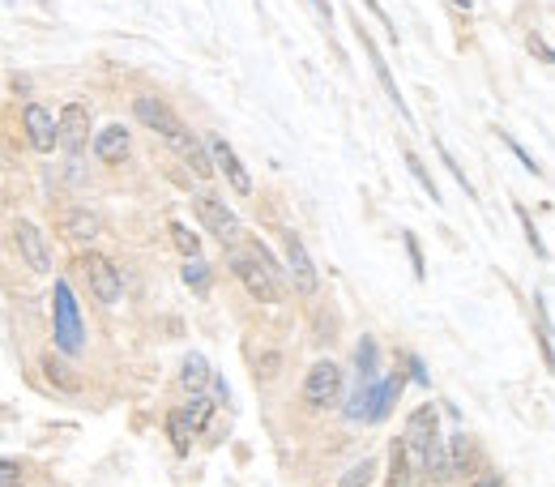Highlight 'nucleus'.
Listing matches in <instances>:
<instances>
[{
  "label": "nucleus",
  "instance_id": "1",
  "mask_svg": "<svg viewBox=\"0 0 555 487\" xmlns=\"http://www.w3.org/2000/svg\"><path fill=\"white\" fill-rule=\"evenodd\" d=\"M227 265H231V274L240 278V287L252 295V300H261V304H282L287 300V274L278 270V261L265 253V248L257 240H235L227 244Z\"/></svg>",
  "mask_w": 555,
  "mask_h": 487
},
{
  "label": "nucleus",
  "instance_id": "2",
  "mask_svg": "<svg viewBox=\"0 0 555 487\" xmlns=\"http://www.w3.org/2000/svg\"><path fill=\"white\" fill-rule=\"evenodd\" d=\"M52 338H56V351L69 359L86 351V325H82V312H77V300L65 278H56V287H52Z\"/></svg>",
  "mask_w": 555,
  "mask_h": 487
},
{
  "label": "nucleus",
  "instance_id": "3",
  "mask_svg": "<svg viewBox=\"0 0 555 487\" xmlns=\"http://www.w3.org/2000/svg\"><path fill=\"white\" fill-rule=\"evenodd\" d=\"M133 116H137L141 124H146V129H154V133L163 137L176 154L188 146V141H193V133L184 129V120H180L176 112H171V107H167L163 99H137V103H133Z\"/></svg>",
  "mask_w": 555,
  "mask_h": 487
},
{
  "label": "nucleus",
  "instance_id": "4",
  "mask_svg": "<svg viewBox=\"0 0 555 487\" xmlns=\"http://www.w3.org/2000/svg\"><path fill=\"white\" fill-rule=\"evenodd\" d=\"M436 406H419L406 423V436H402V453H406V475L410 479H423V449L436 441Z\"/></svg>",
  "mask_w": 555,
  "mask_h": 487
},
{
  "label": "nucleus",
  "instance_id": "5",
  "mask_svg": "<svg viewBox=\"0 0 555 487\" xmlns=\"http://www.w3.org/2000/svg\"><path fill=\"white\" fill-rule=\"evenodd\" d=\"M338 398H342V368L333 359H316L304 376V402L312 411H329Z\"/></svg>",
  "mask_w": 555,
  "mask_h": 487
},
{
  "label": "nucleus",
  "instance_id": "6",
  "mask_svg": "<svg viewBox=\"0 0 555 487\" xmlns=\"http://www.w3.org/2000/svg\"><path fill=\"white\" fill-rule=\"evenodd\" d=\"M82 274H86V287L99 304H116L124 295V278L103 253H82Z\"/></svg>",
  "mask_w": 555,
  "mask_h": 487
},
{
  "label": "nucleus",
  "instance_id": "7",
  "mask_svg": "<svg viewBox=\"0 0 555 487\" xmlns=\"http://www.w3.org/2000/svg\"><path fill=\"white\" fill-rule=\"evenodd\" d=\"M201 141H205V150H210L214 171H222V176H227V184L235 188V193L248 197V193H252V176H248V167L240 163V154L231 150V141L222 137V133H210V137H201Z\"/></svg>",
  "mask_w": 555,
  "mask_h": 487
},
{
  "label": "nucleus",
  "instance_id": "8",
  "mask_svg": "<svg viewBox=\"0 0 555 487\" xmlns=\"http://www.w3.org/2000/svg\"><path fill=\"white\" fill-rule=\"evenodd\" d=\"M13 244H18L22 261H26L35 274H47V270H52V248H47V235H43L35 223H30V218H18V223H13Z\"/></svg>",
  "mask_w": 555,
  "mask_h": 487
},
{
  "label": "nucleus",
  "instance_id": "9",
  "mask_svg": "<svg viewBox=\"0 0 555 487\" xmlns=\"http://www.w3.org/2000/svg\"><path fill=\"white\" fill-rule=\"evenodd\" d=\"M86 141H90V107L69 103L65 112L56 116V146L77 154V150H86Z\"/></svg>",
  "mask_w": 555,
  "mask_h": 487
},
{
  "label": "nucleus",
  "instance_id": "10",
  "mask_svg": "<svg viewBox=\"0 0 555 487\" xmlns=\"http://www.w3.org/2000/svg\"><path fill=\"white\" fill-rule=\"evenodd\" d=\"M193 206H197V218H201V223L222 240V248L240 240V218H235V210H227V206H222V201H214V197H197Z\"/></svg>",
  "mask_w": 555,
  "mask_h": 487
},
{
  "label": "nucleus",
  "instance_id": "11",
  "mask_svg": "<svg viewBox=\"0 0 555 487\" xmlns=\"http://www.w3.org/2000/svg\"><path fill=\"white\" fill-rule=\"evenodd\" d=\"M282 244H287V274H291V282H295V291H299V295H316L321 278H316V265H312V257H308L304 240H299V235H287Z\"/></svg>",
  "mask_w": 555,
  "mask_h": 487
},
{
  "label": "nucleus",
  "instance_id": "12",
  "mask_svg": "<svg viewBox=\"0 0 555 487\" xmlns=\"http://www.w3.org/2000/svg\"><path fill=\"white\" fill-rule=\"evenodd\" d=\"M22 129H26L30 146H35L39 154H52L56 150V116L47 112L43 103H26L22 107Z\"/></svg>",
  "mask_w": 555,
  "mask_h": 487
},
{
  "label": "nucleus",
  "instance_id": "13",
  "mask_svg": "<svg viewBox=\"0 0 555 487\" xmlns=\"http://www.w3.org/2000/svg\"><path fill=\"white\" fill-rule=\"evenodd\" d=\"M129 129L124 124H107V129L94 137V159L107 163V167H120L124 159H129Z\"/></svg>",
  "mask_w": 555,
  "mask_h": 487
},
{
  "label": "nucleus",
  "instance_id": "14",
  "mask_svg": "<svg viewBox=\"0 0 555 487\" xmlns=\"http://www.w3.org/2000/svg\"><path fill=\"white\" fill-rule=\"evenodd\" d=\"M99 227H103V218H99V210H90V206H73L65 214V235L77 240V244H90L94 235H99Z\"/></svg>",
  "mask_w": 555,
  "mask_h": 487
},
{
  "label": "nucleus",
  "instance_id": "15",
  "mask_svg": "<svg viewBox=\"0 0 555 487\" xmlns=\"http://www.w3.org/2000/svg\"><path fill=\"white\" fill-rule=\"evenodd\" d=\"M363 52H368V60H372V73H376V82L385 86V94L393 99V107H398V112L406 116V107H402V90H398V82H393V73H389V65H385V56L376 52V43H372V35H368V30H363Z\"/></svg>",
  "mask_w": 555,
  "mask_h": 487
},
{
  "label": "nucleus",
  "instance_id": "16",
  "mask_svg": "<svg viewBox=\"0 0 555 487\" xmlns=\"http://www.w3.org/2000/svg\"><path fill=\"white\" fill-rule=\"evenodd\" d=\"M43 376L52 381V389H60V394H77V389H82V376H77L56 351L43 355Z\"/></svg>",
  "mask_w": 555,
  "mask_h": 487
},
{
  "label": "nucleus",
  "instance_id": "17",
  "mask_svg": "<svg viewBox=\"0 0 555 487\" xmlns=\"http://www.w3.org/2000/svg\"><path fill=\"white\" fill-rule=\"evenodd\" d=\"M205 385H210V364H205V355L193 351L180 368V389L184 394H205Z\"/></svg>",
  "mask_w": 555,
  "mask_h": 487
},
{
  "label": "nucleus",
  "instance_id": "18",
  "mask_svg": "<svg viewBox=\"0 0 555 487\" xmlns=\"http://www.w3.org/2000/svg\"><path fill=\"white\" fill-rule=\"evenodd\" d=\"M402 389H406V376H402V372H393V376H385V381H380V394H376V411H372V423L389 419L393 402L402 398Z\"/></svg>",
  "mask_w": 555,
  "mask_h": 487
},
{
  "label": "nucleus",
  "instance_id": "19",
  "mask_svg": "<svg viewBox=\"0 0 555 487\" xmlns=\"http://www.w3.org/2000/svg\"><path fill=\"white\" fill-rule=\"evenodd\" d=\"M180 415H184V423H188V428H193V436H197V432H205V428H210L214 402L205 398V394H188V402L180 406Z\"/></svg>",
  "mask_w": 555,
  "mask_h": 487
},
{
  "label": "nucleus",
  "instance_id": "20",
  "mask_svg": "<svg viewBox=\"0 0 555 487\" xmlns=\"http://www.w3.org/2000/svg\"><path fill=\"white\" fill-rule=\"evenodd\" d=\"M423 475L432 479V483H449L453 479V470H449V453H444L440 441H432L423 449Z\"/></svg>",
  "mask_w": 555,
  "mask_h": 487
},
{
  "label": "nucleus",
  "instance_id": "21",
  "mask_svg": "<svg viewBox=\"0 0 555 487\" xmlns=\"http://www.w3.org/2000/svg\"><path fill=\"white\" fill-rule=\"evenodd\" d=\"M444 453H449V470H453V475H470V470H474V445H470L466 432H457Z\"/></svg>",
  "mask_w": 555,
  "mask_h": 487
},
{
  "label": "nucleus",
  "instance_id": "22",
  "mask_svg": "<svg viewBox=\"0 0 555 487\" xmlns=\"http://www.w3.org/2000/svg\"><path fill=\"white\" fill-rule=\"evenodd\" d=\"M180 159L193 167V176H201V180H210L214 176V163H210V150H205V141L201 137H193L188 146L180 150Z\"/></svg>",
  "mask_w": 555,
  "mask_h": 487
},
{
  "label": "nucleus",
  "instance_id": "23",
  "mask_svg": "<svg viewBox=\"0 0 555 487\" xmlns=\"http://www.w3.org/2000/svg\"><path fill=\"white\" fill-rule=\"evenodd\" d=\"M167 436H171V445H176V453H188V449H193V428H188V423H184L180 406L167 415Z\"/></svg>",
  "mask_w": 555,
  "mask_h": 487
},
{
  "label": "nucleus",
  "instance_id": "24",
  "mask_svg": "<svg viewBox=\"0 0 555 487\" xmlns=\"http://www.w3.org/2000/svg\"><path fill=\"white\" fill-rule=\"evenodd\" d=\"M167 235H171V244H176L188 261L201 257V240H197V231H188L184 223H171V227H167Z\"/></svg>",
  "mask_w": 555,
  "mask_h": 487
},
{
  "label": "nucleus",
  "instance_id": "25",
  "mask_svg": "<svg viewBox=\"0 0 555 487\" xmlns=\"http://www.w3.org/2000/svg\"><path fill=\"white\" fill-rule=\"evenodd\" d=\"M355 368H359L363 381L376 376V338H359L355 342Z\"/></svg>",
  "mask_w": 555,
  "mask_h": 487
},
{
  "label": "nucleus",
  "instance_id": "26",
  "mask_svg": "<svg viewBox=\"0 0 555 487\" xmlns=\"http://www.w3.org/2000/svg\"><path fill=\"white\" fill-rule=\"evenodd\" d=\"M184 282H188V287H193L197 295H201V291H210V265H205L201 257H193V261L184 265Z\"/></svg>",
  "mask_w": 555,
  "mask_h": 487
},
{
  "label": "nucleus",
  "instance_id": "27",
  "mask_svg": "<svg viewBox=\"0 0 555 487\" xmlns=\"http://www.w3.org/2000/svg\"><path fill=\"white\" fill-rule=\"evenodd\" d=\"M406 167H410V176L419 180L423 193H432V201H440V188H436V180H432V176H427V167L419 163V154H415V150H406Z\"/></svg>",
  "mask_w": 555,
  "mask_h": 487
},
{
  "label": "nucleus",
  "instance_id": "28",
  "mask_svg": "<svg viewBox=\"0 0 555 487\" xmlns=\"http://www.w3.org/2000/svg\"><path fill=\"white\" fill-rule=\"evenodd\" d=\"M372 470H376V466H372L368 458H363L359 466H351V470H346L338 487H368V483H372Z\"/></svg>",
  "mask_w": 555,
  "mask_h": 487
},
{
  "label": "nucleus",
  "instance_id": "29",
  "mask_svg": "<svg viewBox=\"0 0 555 487\" xmlns=\"http://www.w3.org/2000/svg\"><path fill=\"white\" fill-rule=\"evenodd\" d=\"M436 150H440V159H444V167H449V176H453L457 184H462V188H466V197H474V184L466 180V171H462V167H457V159H453V154H449V146H444V141H436Z\"/></svg>",
  "mask_w": 555,
  "mask_h": 487
},
{
  "label": "nucleus",
  "instance_id": "30",
  "mask_svg": "<svg viewBox=\"0 0 555 487\" xmlns=\"http://www.w3.org/2000/svg\"><path fill=\"white\" fill-rule=\"evenodd\" d=\"M517 218H521V227H526V240H530V248L538 257H547V248H543V240H538V231H534V218L526 214V210H517Z\"/></svg>",
  "mask_w": 555,
  "mask_h": 487
},
{
  "label": "nucleus",
  "instance_id": "31",
  "mask_svg": "<svg viewBox=\"0 0 555 487\" xmlns=\"http://www.w3.org/2000/svg\"><path fill=\"white\" fill-rule=\"evenodd\" d=\"M278 364H282V359H278V351H269V355L261 359V364H257V376H261V381H274V372H278Z\"/></svg>",
  "mask_w": 555,
  "mask_h": 487
},
{
  "label": "nucleus",
  "instance_id": "32",
  "mask_svg": "<svg viewBox=\"0 0 555 487\" xmlns=\"http://www.w3.org/2000/svg\"><path fill=\"white\" fill-rule=\"evenodd\" d=\"M406 253H410V265H415V278H423V253H419V240L406 231Z\"/></svg>",
  "mask_w": 555,
  "mask_h": 487
},
{
  "label": "nucleus",
  "instance_id": "33",
  "mask_svg": "<svg viewBox=\"0 0 555 487\" xmlns=\"http://www.w3.org/2000/svg\"><path fill=\"white\" fill-rule=\"evenodd\" d=\"M0 483H22V466L9 462V458H0Z\"/></svg>",
  "mask_w": 555,
  "mask_h": 487
},
{
  "label": "nucleus",
  "instance_id": "34",
  "mask_svg": "<svg viewBox=\"0 0 555 487\" xmlns=\"http://www.w3.org/2000/svg\"><path fill=\"white\" fill-rule=\"evenodd\" d=\"M363 5H368V9L376 13V18H380V22H385V30H389V35H398V26H393V22H389V13H385V5H380V0H363Z\"/></svg>",
  "mask_w": 555,
  "mask_h": 487
},
{
  "label": "nucleus",
  "instance_id": "35",
  "mask_svg": "<svg viewBox=\"0 0 555 487\" xmlns=\"http://www.w3.org/2000/svg\"><path fill=\"white\" fill-rule=\"evenodd\" d=\"M410 381H415V385H427V368H423L419 355H410Z\"/></svg>",
  "mask_w": 555,
  "mask_h": 487
},
{
  "label": "nucleus",
  "instance_id": "36",
  "mask_svg": "<svg viewBox=\"0 0 555 487\" xmlns=\"http://www.w3.org/2000/svg\"><path fill=\"white\" fill-rule=\"evenodd\" d=\"M530 52H538V60H543V65H551V47L538 39V35H530Z\"/></svg>",
  "mask_w": 555,
  "mask_h": 487
},
{
  "label": "nucleus",
  "instance_id": "37",
  "mask_svg": "<svg viewBox=\"0 0 555 487\" xmlns=\"http://www.w3.org/2000/svg\"><path fill=\"white\" fill-rule=\"evenodd\" d=\"M504 141H509V150H513V154H517V159H521V163H526V167L534 171V176H538V163L530 159V154H526V150H521V146H517V141H513V137H504Z\"/></svg>",
  "mask_w": 555,
  "mask_h": 487
},
{
  "label": "nucleus",
  "instance_id": "38",
  "mask_svg": "<svg viewBox=\"0 0 555 487\" xmlns=\"http://www.w3.org/2000/svg\"><path fill=\"white\" fill-rule=\"evenodd\" d=\"M474 487H500V475H483V479L474 483Z\"/></svg>",
  "mask_w": 555,
  "mask_h": 487
},
{
  "label": "nucleus",
  "instance_id": "39",
  "mask_svg": "<svg viewBox=\"0 0 555 487\" xmlns=\"http://www.w3.org/2000/svg\"><path fill=\"white\" fill-rule=\"evenodd\" d=\"M449 5H453V9H470V0H449Z\"/></svg>",
  "mask_w": 555,
  "mask_h": 487
},
{
  "label": "nucleus",
  "instance_id": "40",
  "mask_svg": "<svg viewBox=\"0 0 555 487\" xmlns=\"http://www.w3.org/2000/svg\"><path fill=\"white\" fill-rule=\"evenodd\" d=\"M312 5H316V9H321V13H325V18H329V5H325V0H312Z\"/></svg>",
  "mask_w": 555,
  "mask_h": 487
},
{
  "label": "nucleus",
  "instance_id": "41",
  "mask_svg": "<svg viewBox=\"0 0 555 487\" xmlns=\"http://www.w3.org/2000/svg\"><path fill=\"white\" fill-rule=\"evenodd\" d=\"M0 487H22V483H0Z\"/></svg>",
  "mask_w": 555,
  "mask_h": 487
}]
</instances>
